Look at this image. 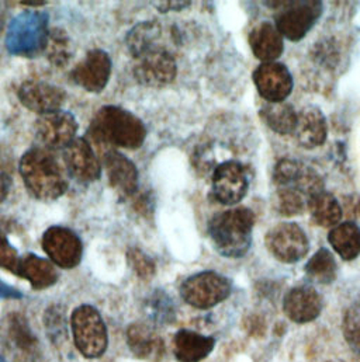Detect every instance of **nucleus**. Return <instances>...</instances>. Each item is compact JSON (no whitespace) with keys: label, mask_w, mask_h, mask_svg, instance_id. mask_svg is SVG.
I'll return each instance as SVG.
<instances>
[{"label":"nucleus","mask_w":360,"mask_h":362,"mask_svg":"<svg viewBox=\"0 0 360 362\" xmlns=\"http://www.w3.org/2000/svg\"><path fill=\"white\" fill-rule=\"evenodd\" d=\"M265 243L271 256L286 264L300 262L310 250L307 235L294 222H281L271 228L266 233Z\"/></svg>","instance_id":"9"},{"label":"nucleus","mask_w":360,"mask_h":362,"mask_svg":"<svg viewBox=\"0 0 360 362\" xmlns=\"http://www.w3.org/2000/svg\"><path fill=\"white\" fill-rule=\"evenodd\" d=\"M344 336L351 350L360 357V302L352 303L345 312Z\"/></svg>","instance_id":"32"},{"label":"nucleus","mask_w":360,"mask_h":362,"mask_svg":"<svg viewBox=\"0 0 360 362\" xmlns=\"http://www.w3.org/2000/svg\"><path fill=\"white\" fill-rule=\"evenodd\" d=\"M89 134L97 141L124 149H140L147 139V127L120 105H104L93 117Z\"/></svg>","instance_id":"3"},{"label":"nucleus","mask_w":360,"mask_h":362,"mask_svg":"<svg viewBox=\"0 0 360 362\" xmlns=\"http://www.w3.org/2000/svg\"><path fill=\"white\" fill-rule=\"evenodd\" d=\"M78 121L69 111H57L41 115L35 122V135L43 148L48 151L65 149L74 142L78 132Z\"/></svg>","instance_id":"12"},{"label":"nucleus","mask_w":360,"mask_h":362,"mask_svg":"<svg viewBox=\"0 0 360 362\" xmlns=\"http://www.w3.org/2000/svg\"><path fill=\"white\" fill-rule=\"evenodd\" d=\"M321 295L308 285L290 289L283 299L286 316L296 323H308L315 320L322 312Z\"/></svg>","instance_id":"19"},{"label":"nucleus","mask_w":360,"mask_h":362,"mask_svg":"<svg viewBox=\"0 0 360 362\" xmlns=\"http://www.w3.org/2000/svg\"><path fill=\"white\" fill-rule=\"evenodd\" d=\"M328 362H344V361H341V360H332V361H328Z\"/></svg>","instance_id":"39"},{"label":"nucleus","mask_w":360,"mask_h":362,"mask_svg":"<svg viewBox=\"0 0 360 362\" xmlns=\"http://www.w3.org/2000/svg\"><path fill=\"white\" fill-rule=\"evenodd\" d=\"M155 8H158L161 13L168 11H179L191 4V1H154L152 3Z\"/></svg>","instance_id":"36"},{"label":"nucleus","mask_w":360,"mask_h":362,"mask_svg":"<svg viewBox=\"0 0 360 362\" xmlns=\"http://www.w3.org/2000/svg\"><path fill=\"white\" fill-rule=\"evenodd\" d=\"M259 114L270 129L279 135H288L296 131L297 112L291 104L268 103L262 107Z\"/></svg>","instance_id":"28"},{"label":"nucleus","mask_w":360,"mask_h":362,"mask_svg":"<svg viewBox=\"0 0 360 362\" xmlns=\"http://www.w3.org/2000/svg\"><path fill=\"white\" fill-rule=\"evenodd\" d=\"M313 221L321 228H335L342 219L344 211L335 195L321 191L311 197L307 204Z\"/></svg>","instance_id":"26"},{"label":"nucleus","mask_w":360,"mask_h":362,"mask_svg":"<svg viewBox=\"0 0 360 362\" xmlns=\"http://www.w3.org/2000/svg\"><path fill=\"white\" fill-rule=\"evenodd\" d=\"M65 169L68 175L82 184L99 180L101 176V165L86 138H77L62 152Z\"/></svg>","instance_id":"16"},{"label":"nucleus","mask_w":360,"mask_h":362,"mask_svg":"<svg viewBox=\"0 0 360 362\" xmlns=\"http://www.w3.org/2000/svg\"><path fill=\"white\" fill-rule=\"evenodd\" d=\"M11 176L4 172V170H0V208L4 205L9 194H10V189H11Z\"/></svg>","instance_id":"37"},{"label":"nucleus","mask_w":360,"mask_h":362,"mask_svg":"<svg viewBox=\"0 0 360 362\" xmlns=\"http://www.w3.org/2000/svg\"><path fill=\"white\" fill-rule=\"evenodd\" d=\"M273 182L277 188H291L303 194L307 199L324 191V181L308 166L283 159L273 170Z\"/></svg>","instance_id":"13"},{"label":"nucleus","mask_w":360,"mask_h":362,"mask_svg":"<svg viewBox=\"0 0 360 362\" xmlns=\"http://www.w3.org/2000/svg\"><path fill=\"white\" fill-rule=\"evenodd\" d=\"M274 14V25L293 42L301 41L315 25L324 11V3L318 0L280 1Z\"/></svg>","instance_id":"5"},{"label":"nucleus","mask_w":360,"mask_h":362,"mask_svg":"<svg viewBox=\"0 0 360 362\" xmlns=\"http://www.w3.org/2000/svg\"><path fill=\"white\" fill-rule=\"evenodd\" d=\"M127 344L131 353L144 361L159 360L165 353L161 336L145 323H133L127 330Z\"/></svg>","instance_id":"21"},{"label":"nucleus","mask_w":360,"mask_h":362,"mask_svg":"<svg viewBox=\"0 0 360 362\" xmlns=\"http://www.w3.org/2000/svg\"><path fill=\"white\" fill-rule=\"evenodd\" d=\"M254 225L255 214L249 208H232L210 219L208 236L217 253L228 259H241L251 249Z\"/></svg>","instance_id":"2"},{"label":"nucleus","mask_w":360,"mask_h":362,"mask_svg":"<svg viewBox=\"0 0 360 362\" xmlns=\"http://www.w3.org/2000/svg\"><path fill=\"white\" fill-rule=\"evenodd\" d=\"M128 263L135 274L142 279H150L155 274V263L140 249H130L127 253Z\"/></svg>","instance_id":"34"},{"label":"nucleus","mask_w":360,"mask_h":362,"mask_svg":"<svg viewBox=\"0 0 360 362\" xmlns=\"http://www.w3.org/2000/svg\"><path fill=\"white\" fill-rule=\"evenodd\" d=\"M16 274L27 279L31 286L38 291L47 289L58 281V272L52 262L38 257L33 253H28L20 259Z\"/></svg>","instance_id":"24"},{"label":"nucleus","mask_w":360,"mask_h":362,"mask_svg":"<svg viewBox=\"0 0 360 362\" xmlns=\"http://www.w3.org/2000/svg\"><path fill=\"white\" fill-rule=\"evenodd\" d=\"M71 329L77 349L86 358L101 357L108 346L106 325L91 305L78 306L71 316Z\"/></svg>","instance_id":"4"},{"label":"nucleus","mask_w":360,"mask_h":362,"mask_svg":"<svg viewBox=\"0 0 360 362\" xmlns=\"http://www.w3.org/2000/svg\"><path fill=\"white\" fill-rule=\"evenodd\" d=\"M232 291L231 281L215 272H197L180 285L181 299L196 309H210L225 300Z\"/></svg>","instance_id":"6"},{"label":"nucleus","mask_w":360,"mask_h":362,"mask_svg":"<svg viewBox=\"0 0 360 362\" xmlns=\"http://www.w3.org/2000/svg\"><path fill=\"white\" fill-rule=\"evenodd\" d=\"M103 163L108 182L117 194L123 197H131L137 192L140 175L131 159L117 152L116 149H108L103 156Z\"/></svg>","instance_id":"18"},{"label":"nucleus","mask_w":360,"mask_h":362,"mask_svg":"<svg viewBox=\"0 0 360 362\" xmlns=\"http://www.w3.org/2000/svg\"><path fill=\"white\" fill-rule=\"evenodd\" d=\"M330 245L345 262L360 256V228L352 221L335 226L328 235Z\"/></svg>","instance_id":"27"},{"label":"nucleus","mask_w":360,"mask_h":362,"mask_svg":"<svg viewBox=\"0 0 360 362\" xmlns=\"http://www.w3.org/2000/svg\"><path fill=\"white\" fill-rule=\"evenodd\" d=\"M305 274L317 284H332L338 274V266L334 255L328 249L321 247L305 264Z\"/></svg>","instance_id":"30"},{"label":"nucleus","mask_w":360,"mask_h":362,"mask_svg":"<svg viewBox=\"0 0 360 362\" xmlns=\"http://www.w3.org/2000/svg\"><path fill=\"white\" fill-rule=\"evenodd\" d=\"M41 246L48 259L61 269H75L82 262L84 245L81 238L65 226L48 228L41 239Z\"/></svg>","instance_id":"10"},{"label":"nucleus","mask_w":360,"mask_h":362,"mask_svg":"<svg viewBox=\"0 0 360 362\" xmlns=\"http://www.w3.org/2000/svg\"><path fill=\"white\" fill-rule=\"evenodd\" d=\"M133 74L140 85L161 89L175 82L178 65L175 57L168 49L157 47L135 58Z\"/></svg>","instance_id":"8"},{"label":"nucleus","mask_w":360,"mask_h":362,"mask_svg":"<svg viewBox=\"0 0 360 362\" xmlns=\"http://www.w3.org/2000/svg\"><path fill=\"white\" fill-rule=\"evenodd\" d=\"M65 317L64 312L60 310L57 306H50L45 312V327L50 336V340L54 343L62 341L67 337V327H65Z\"/></svg>","instance_id":"33"},{"label":"nucleus","mask_w":360,"mask_h":362,"mask_svg":"<svg viewBox=\"0 0 360 362\" xmlns=\"http://www.w3.org/2000/svg\"><path fill=\"white\" fill-rule=\"evenodd\" d=\"M249 45L254 55L264 64L274 62L283 54L284 40L273 23L262 21L251 31Z\"/></svg>","instance_id":"22"},{"label":"nucleus","mask_w":360,"mask_h":362,"mask_svg":"<svg viewBox=\"0 0 360 362\" xmlns=\"http://www.w3.org/2000/svg\"><path fill=\"white\" fill-rule=\"evenodd\" d=\"M18 253L16 247L7 240V238L0 233V269H6L9 272H17L18 269Z\"/></svg>","instance_id":"35"},{"label":"nucleus","mask_w":360,"mask_h":362,"mask_svg":"<svg viewBox=\"0 0 360 362\" xmlns=\"http://www.w3.org/2000/svg\"><path fill=\"white\" fill-rule=\"evenodd\" d=\"M296 138L307 149H314L327 141L328 125L324 112L315 105H307L297 114Z\"/></svg>","instance_id":"20"},{"label":"nucleus","mask_w":360,"mask_h":362,"mask_svg":"<svg viewBox=\"0 0 360 362\" xmlns=\"http://www.w3.org/2000/svg\"><path fill=\"white\" fill-rule=\"evenodd\" d=\"M18 172L27 191L40 201H55L68 191L67 169L45 148L28 149L18 162Z\"/></svg>","instance_id":"1"},{"label":"nucleus","mask_w":360,"mask_h":362,"mask_svg":"<svg viewBox=\"0 0 360 362\" xmlns=\"http://www.w3.org/2000/svg\"><path fill=\"white\" fill-rule=\"evenodd\" d=\"M0 343L14 362H35L40 357V343L21 313L11 312L1 319Z\"/></svg>","instance_id":"7"},{"label":"nucleus","mask_w":360,"mask_h":362,"mask_svg":"<svg viewBox=\"0 0 360 362\" xmlns=\"http://www.w3.org/2000/svg\"><path fill=\"white\" fill-rule=\"evenodd\" d=\"M45 55L47 59L58 66V68H65L74 55L72 51V42L67 31L61 27H54L45 40Z\"/></svg>","instance_id":"29"},{"label":"nucleus","mask_w":360,"mask_h":362,"mask_svg":"<svg viewBox=\"0 0 360 362\" xmlns=\"http://www.w3.org/2000/svg\"><path fill=\"white\" fill-rule=\"evenodd\" d=\"M111 68L110 55L100 48H94L71 72V81L89 93L99 94L106 89L110 81Z\"/></svg>","instance_id":"14"},{"label":"nucleus","mask_w":360,"mask_h":362,"mask_svg":"<svg viewBox=\"0 0 360 362\" xmlns=\"http://www.w3.org/2000/svg\"><path fill=\"white\" fill-rule=\"evenodd\" d=\"M162 38V28L157 21H142L134 25L127 37L125 44L133 55V58H138L145 52L161 47L159 40Z\"/></svg>","instance_id":"25"},{"label":"nucleus","mask_w":360,"mask_h":362,"mask_svg":"<svg viewBox=\"0 0 360 362\" xmlns=\"http://www.w3.org/2000/svg\"><path fill=\"white\" fill-rule=\"evenodd\" d=\"M20 103L30 111L38 115H47L61 111L67 93L52 83L43 81H26L17 90Z\"/></svg>","instance_id":"15"},{"label":"nucleus","mask_w":360,"mask_h":362,"mask_svg":"<svg viewBox=\"0 0 360 362\" xmlns=\"http://www.w3.org/2000/svg\"><path fill=\"white\" fill-rule=\"evenodd\" d=\"M308 199L296 189L277 188L274 197V208L284 216H294L304 212Z\"/></svg>","instance_id":"31"},{"label":"nucleus","mask_w":360,"mask_h":362,"mask_svg":"<svg viewBox=\"0 0 360 362\" xmlns=\"http://www.w3.org/2000/svg\"><path fill=\"white\" fill-rule=\"evenodd\" d=\"M174 344L178 361L200 362L211 354L215 340L191 330H179L175 336Z\"/></svg>","instance_id":"23"},{"label":"nucleus","mask_w":360,"mask_h":362,"mask_svg":"<svg viewBox=\"0 0 360 362\" xmlns=\"http://www.w3.org/2000/svg\"><path fill=\"white\" fill-rule=\"evenodd\" d=\"M254 83L268 103H284L293 90V76L288 68L280 62H265L254 72Z\"/></svg>","instance_id":"17"},{"label":"nucleus","mask_w":360,"mask_h":362,"mask_svg":"<svg viewBox=\"0 0 360 362\" xmlns=\"http://www.w3.org/2000/svg\"><path fill=\"white\" fill-rule=\"evenodd\" d=\"M214 198L223 205L240 204L249 187L248 173L242 163L237 160H227L218 165L211 177Z\"/></svg>","instance_id":"11"},{"label":"nucleus","mask_w":360,"mask_h":362,"mask_svg":"<svg viewBox=\"0 0 360 362\" xmlns=\"http://www.w3.org/2000/svg\"><path fill=\"white\" fill-rule=\"evenodd\" d=\"M349 205L348 209L351 208L354 211V215L356 216V219H360V198L359 197H354V198H349Z\"/></svg>","instance_id":"38"}]
</instances>
